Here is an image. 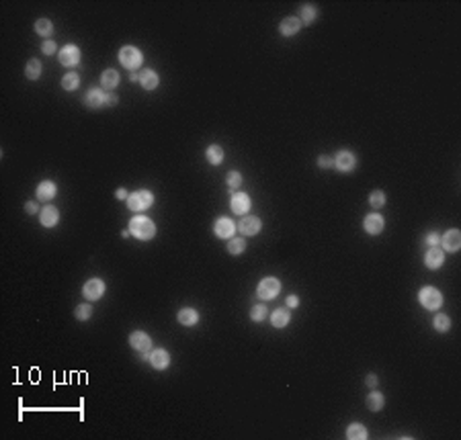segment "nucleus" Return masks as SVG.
Instances as JSON below:
<instances>
[{
    "label": "nucleus",
    "mask_w": 461,
    "mask_h": 440,
    "mask_svg": "<svg viewBox=\"0 0 461 440\" xmlns=\"http://www.w3.org/2000/svg\"><path fill=\"white\" fill-rule=\"evenodd\" d=\"M129 234L134 238H138V240H142V242H146V240H152L154 236H156V226H154L152 219H148L144 215H138V217H134L129 222Z\"/></svg>",
    "instance_id": "obj_1"
},
{
    "label": "nucleus",
    "mask_w": 461,
    "mask_h": 440,
    "mask_svg": "<svg viewBox=\"0 0 461 440\" xmlns=\"http://www.w3.org/2000/svg\"><path fill=\"white\" fill-rule=\"evenodd\" d=\"M119 62H121L123 68H127V70L134 72L136 68H140V66H142L144 56H142V52H140L138 48H134V46H123L121 52H119Z\"/></svg>",
    "instance_id": "obj_2"
},
{
    "label": "nucleus",
    "mask_w": 461,
    "mask_h": 440,
    "mask_svg": "<svg viewBox=\"0 0 461 440\" xmlns=\"http://www.w3.org/2000/svg\"><path fill=\"white\" fill-rule=\"evenodd\" d=\"M152 203H154V194L150 190H136L127 196V207L131 211H138V213L152 207Z\"/></svg>",
    "instance_id": "obj_3"
},
{
    "label": "nucleus",
    "mask_w": 461,
    "mask_h": 440,
    "mask_svg": "<svg viewBox=\"0 0 461 440\" xmlns=\"http://www.w3.org/2000/svg\"><path fill=\"white\" fill-rule=\"evenodd\" d=\"M279 291H281V282H279V278H275V276L262 278V280L258 282V287H256V295H258V299H262V301L275 299V297L279 295Z\"/></svg>",
    "instance_id": "obj_4"
},
{
    "label": "nucleus",
    "mask_w": 461,
    "mask_h": 440,
    "mask_svg": "<svg viewBox=\"0 0 461 440\" xmlns=\"http://www.w3.org/2000/svg\"><path fill=\"white\" fill-rule=\"evenodd\" d=\"M418 301L424 310H438L443 305V295L434 287H422L418 293Z\"/></svg>",
    "instance_id": "obj_5"
},
{
    "label": "nucleus",
    "mask_w": 461,
    "mask_h": 440,
    "mask_svg": "<svg viewBox=\"0 0 461 440\" xmlns=\"http://www.w3.org/2000/svg\"><path fill=\"white\" fill-rule=\"evenodd\" d=\"M105 289H107L105 280H101V278H91V280L84 282L82 295H84V299H89V301H97V299H101V297L105 295Z\"/></svg>",
    "instance_id": "obj_6"
},
{
    "label": "nucleus",
    "mask_w": 461,
    "mask_h": 440,
    "mask_svg": "<svg viewBox=\"0 0 461 440\" xmlns=\"http://www.w3.org/2000/svg\"><path fill=\"white\" fill-rule=\"evenodd\" d=\"M334 166H336L340 172H353L355 166H357L355 154L348 152V150H340L336 156H334Z\"/></svg>",
    "instance_id": "obj_7"
},
{
    "label": "nucleus",
    "mask_w": 461,
    "mask_h": 440,
    "mask_svg": "<svg viewBox=\"0 0 461 440\" xmlns=\"http://www.w3.org/2000/svg\"><path fill=\"white\" fill-rule=\"evenodd\" d=\"M213 232L217 238H222V240H232L234 234H236V224L232 222L230 217H219L215 226H213Z\"/></svg>",
    "instance_id": "obj_8"
},
{
    "label": "nucleus",
    "mask_w": 461,
    "mask_h": 440,
    "mask_svg": "<svg viewBox=\"0 0 461 440\" xmlns=\"http://www.w3.org/2000/svg\"><path fill=\"white\" fill-rule=\"evenodd\" d=\"M129 346L134 348V350H138V352H150L152 338L146 332H142V330H138V332H131L129 334Z\"/></svg>",
    "instance_id": "obj_9"
},
{
    "label": "nucleus",
    "mask_w": 461,
    "mask_h": 440,
    "mask_svg": "<svg viewBox=\"0 0 461 440\" xmlns=\"http://www.w3.org/2000/svg\"><path fill=\"white\" fill-rule=\"evenodd\" d=\"M250 203H252V201H250V196H248L246 192H234V194H232V201H230V207H232V211H234L236 215H246L248 209L252 207Z\"/></svg>",
    "instance_id": "obj_10"
},
{
    "label": "nucleus",
    "mask_w": 461,
    "mask_h": 440,
    "mask_svg": "<svg viewBox=\"0 0 461 440\" xmlns=\"http://www.w3.org/2000/svg\"><path fill=\"white\" fill-rule=\"evenodd\" d=\"M363 226H365V232H367V234L377 236V234H381L383 228H385V219H383L379 213H369V215L365 217Z\"/></svg>",
    "instance_id": "obj_11"
},
{
    "label": "nucleus",
    "mask_w": 461,
    "mask_h": 440,
    "mask_svg": "<svg viewBox=\"0 0 461 440\" xmlns=\"http://www.w3.org/2000/svg\"><path fill=\"white\" fill-rule=\"evenodd\" d=\"M80 62V50L76 46H64L60 50V64L62 66H68V68H72V66H76Z\"/></svg>",
    "instance_id": "obj_12"
},
{
    "label": "nucleus",
    "mask_w": 461,
    "mask_h": 440,
    "mask_svg": "<svg viewBox=\"0 0 461 440\" xmlns=\"http://www.w3.org/2000/svg\"><path fill=\"white\" fill-rule=\"evenodd\" d=\"M443 260H445V252L438 248V246H432V248H428V252L424 254V266L430 268V270H436V268H441Z\"/></svg>",
    "instance_id": "obj_13"
},
{
    "label": "nucleus",
    "mask_w": 461,
    "mask_h": 440,
    "mask_svg": "<svg viewBox=\"0 0 461 440\" xmlns=\"http://www.w3.org/2000/svg\"><path fill=\"white\" fill-rule=\"evenodd\" d=\"M39 222L43 228H56L60 222V211L54 205H46L39 211Z\"/></svg>",
    "instance_id": "obj_14"
},
{
    "label": "nucleus",
    "mask_w": 461,
    "mask_h": 440,
    "mask_svg": "<svg viewBox=\"0 0 461 440\" xmlns=\"http://www.w3.org/2000/svg\"><path fill=\"white\" fill-rule=\"evenodd\" d=\"M150 364L156 368V370H164V368H168V364H170V354H168L164 348L152 350V354H150Z\"/></svg>",
    "instance_id": "obj_15"
},
{
    "label": "nucleus",
    "mask_w": 461,
    "mask_h": 440,
    "mask_svg": "<svg viewBox=\"0 0 461 440\" xmlns=\"http://www.w3.org/2000/svg\"><path fill=\"white\" fill-rule=\"evenodd\" d=\"M441 244L447 252H457L461 248V232L459 230H449L443 238H441Z\"/></svg>",
    "instance_id": "obj_16"
},
{
    "label": "nucleus",
    "mask_w": 461,
    "mask_h": 440,
    "mask_svg": "<svg viewBox=\"0 0 461 440\" xmlns=\"http://www.w3.org/2000/svg\"><path fill=\"white\" fill-rule=\"evenodd\" d=\"M238 230L242 232L244 236H256L260 232V219L254 217V215H248V217H242V222L238 224Z\"/></svg>",
    "instance_id": "obj_17"
},
{
    "label": "nucleus",
    "mask_w": 461,
    "mask_h": 440,
    "mask_svg": "<svg viewBox=\"0 0 461 440\" xmlns=\"http://www.w3.org/2000/svg\"><path fill=\"white\" fill-rule=\"evenodd\" d=\"M299 29H301V20H299L297 16H287V18H283V20H281V25H279L281 35H285V37L295 35Z\"/></svg>",
    "instance_id": "obj_18"
},
{
    "label": "nucleus",
    "mask_w": 461,
    "mask_h": 440,
    "mask_svg": "<svg viewBox=\"0 0 461 440\" xmlns=\"http://www.w3.org/2000/svg\"><path fill=\"white\" fill-rule=\"evenodd\" d=\"M56 194H58L56 182H52V180L39 182V186H37V199H39V201H52Z\"/></svg>",
    "instance_id": "obj_19"
},
{
    "label": "nucleus",
    "mask_w": 461,
    "mask_h": 440,
    "mask_svg": "<svg viewBox=\"0 0 461 440\" xmlns=\"http://www.w3.org/2000/svg\"><path fill=\"white\" fill-rule=\"evenodd\" d=\"M84 104L89 106V108H101V106H105V92L99 90V88H91V90L86 92V96H84Z\"/></svg>",
    "instance_id": "obj_20"
},
{
    "label": "nucleus",
    "mask_w": 461,
    "mask_h": 440,
    "mask_svg": "<svg viewBox=\"0 0 461 440\" xmlns=\"http://www.w3.org/2000/svg\"><path fill=\"white\" fill-rule=\"evenodd\" d=\"M140 84L144 86V90H154V88L160 84V78H158L156 72L148 68V70H144V72L140 74Z\"/></svg>",
    "instance_id": "obj_21"
},
{
    "label": "nucleus",
    "mask_w": 461,
    "mask_h": 440,
    "mask_svg": "<svg viewBox=\"0 0 461 440\" xmlns=\"http://www.w3.org/2000/svg\"><path fill=\"white\" fill-rule=\"evenodd\" d=\"M177 320L183 324V326H195L197 322H199V314H197V310H193V307H183V310L179 312Z\"/></svg>",
    "instance_id": "obj_22"
},
{
    "label": "nucleus",
    "mask_w": 461,
    "mask_h": 440,
    "mask_svg": "<svg viewBox=\"0 0 461 440\" xmlns=\"http://www.w3.org/2000/svg\"><path fill=\"white\" fill-rule=\"evenodd\" d=\"M365 404H367V408H369L371 412H379V410L385 406V398H383V393H379V391H371V393L367 395Z\"/></svg>",
    "instance_id": "obj_23"
},
{
    "label": "nucleus",
    "mask_w": 461,
    "mask_h": 440,
    "mask_svg": "<svg viewBox=\"0 0 461 440\" xmlns=\"http://www.w3.org/2000/svg\"><path fill=\"white\" fill-rule=\"evenodd\" d=\"M117 84H119V72L117 70H105L101 74V86L107 88V90L117 88Z\"/></svg>",
    "instance_id": "obj_24"
},
{
    "label": "nucleus",
    "mask_w": 461,
    "mask_h": 440,
    "mask_svg": "<svg viewBox=\"0 0 461 440\" xmlns=\"http://www.w3.org/2000/svg\"><path fill=\"white\" fill-rule=\"evenodd\" d=\"M205 156H207V162L209 164H213V166H219L224 162V150H222V146H209L207 148V152H205Z\"/></svg>",
    "instance_id": "obj_25"
},
{
    "label": "nucleus",
    "mask_w": 461,
    "mask_h": 440,
    "mask_svg": "<svg viewBox=\"0 0 461 440\" xmlns=\"http://www.w3.org/2000/svg\"><path fill=\"white\" fill-rule=\"evenodd\" d=\"M367 436H369L367 428L363 424H359V422H353L346 428V438H350V440H365Z\"/></svg>",
    "instance_id": "obj_26"
},
{
    "label": "nucleus",
    "mask_w": 461,
    "mask_h": 440,
    "mask_svg": "<svg viewBox=\"0 0 461 440\" xmlns=\"http://www.w3.org/2000/svg\"><path fill=\"white\" fill-rule=\"evenodd\" d=\"M289 322H291V316H289L287 310H275L273 316H271V324H273L275 328H285Z\"/></svg>",
    "instance_id": "obj_27"
},
{
    "label": "nucleus",
    "mask_w": 461,
    "mask_h": 440,
    "mask_svg": "<svg viewBox=\"0 0 461 440\" xmlns=\"http://www.w3.org/2000/svg\"><path fill=\"white\" fill-rule=\"evenodd\" d=\"M62 86H64V90H68V92L76 90V88L80 86V76H78L76 72H68V74H64V78H62Z\"/></svg>",
    "instance_id": "obj_28"
},
{
    "label": "nucleus",
    "mask_w": 461,
    "mask_h": 440,
    "mask_svg": "<svg viewBox=\"0 0 461 440\" xmlns=\"http://www.w3.org/2000/svg\"><path fill=\"white\" fill-rule=\"evenodd\" d=\"M41 70H43V68H41V62L33 58V60H29L27 66H25V76H27L29 80H37V78L41 76Z\"/></svg>",
    "instance_id": "obj_29"
},
{
    "label": "nucleus",
    "mask_w": 461,
    "mask_h": 440,
    "mask_svg": "<svg viewBox=\"0 0 461 440\" xmlns=\"http://www.w3.org/2000/svg\"><path fill=\"white\" fill-rule=\"evenodd\" d=\"M316 16H318V10H316V6H312V4H303L301 6V25H312L314 20H316Z\"/></svg>",
    "instance_id": "obj_30"
},
{
    "label": "nucleus",
    "mask_w": 461,
    "mask_h": 440,
    "mask_svg": "<svg viewBox=\"0 0 461 440\" xmlns=\"http://www.w3.org/2000/svg\"><path fill=\"white\" fill-rule=\"evenodd\" d=\"M432 326H434L436 332H443L445 334V332H449V330H451V318L445 316V314H438V316H434Z\"/></svg>",
    "instance_id": "obj_31"
},
{
    "label": "nucleus",
    "mask_w": 461,
    "mask_h": 440,
    "mask_svg": "<svg viewBox=\"0 0 461 440\" xmlns=\"http://www.w3.org/2000/svg\"><path fill=\"white\" fill-rule=\"evenodd\" d=\"M35 31H37L41 37H50V35L54 33L52 20H50V18H39V20H35Z\"/></svg>",
    "instance_id": "obj_32"
},
{
    "label": "nucleus",
    "mask_w": 461,
    "mask_h": 440,
    "mask_svg": "<svg viewBox=\"0 0 461 440\" xmlns=\"http://www.w3.org/2000/svg\"><path fill=\"white\" fill-rule=\"evenodd\" d=\"M244 248H246V242L242 240V238H232L230 242H228V252L232 254V256H240L244 252Z\"/></svg>",
    "instance_id": "obj_33"
},
{
    "label": "nucleus",
    "mask_w": 461,
    "mask_h": 440,
    "mask_svg": "<svg viewBox=\"0 0 461 440\" xmlns=\"http://www.w3.org/2000/svg\"><path fill=\"white\" fill-rule=\"evenodd\" d=\"M74 316H76V320H80V322L91 320V316H93V305H91V303H80V305L76 307Z\"/></svg>",
    "instance_id": "obj_34"
},
{
    "label": "nucleus",
    "mask_w": 461,
    "mask_h": 440,
    "mask_svg": "<svg viewBox=\"0 0 461 440\" xmlns=\"http://www.w3.org/2000/svg\"><path fill=\"white\" fill-rule=\"evenodd\" d=\"M369 205H371L373 209H381V207L385 205V192H383V190H373V192L369 194Z\"/></svg>",
    "instance_id": "obj_35"
},
{
    "label": "nucleus",
    "mask_w": 461,
    "mask_h": 440,
    "mask_svg": "<svg viewBox=\"0 0 461 440\" xmlns=\"http://www.w3.org/2000/svg\"><path fill=\"white\" fill-rule=\"evenodd\" d=\"M226 182H228V186L230 188H240V186H242V174H240L238 170H230L228 172V176H226Z\"/></svg>",
    "instance_id": "obj_36"
},
{
    "label": "nucleus",
    "mask_w": 461,
    "mask_h": 440,
    "mask_svg": "<svg viewBox=\"0 0 461 440\" xmlns=\"http://www.w3.org/2000/svg\"><path fill=\"white\" fill-rule=\"evenodd\" d=\"M267 318V307L265 305H254L250 310V320L252 322H262Z\"/></svg>",
    "instance_id": "obj_37"
},
{
    "label": "nucleus",
    "mask_w": 461,
    "mask_h": 440,
    "mask_svg": "<svg viewBox=\"0 0 461 440\" xmlns=\"http://www.w3.org/2000/svg\"><path fill=\"white\" fill-rule=\"evenodd\" d=\"M41 52L46 54V56H54L56 52H58V46H56V41H52V39H48V41H43L41 43Z\"/></svg>",
    "instance_id": "obj_38"
},
{
    "label": "nucleus",
    "mask_w": 461,
    "mask_h": 440,
    "mask_svg": "<svg viewBox=\"0 0 461 440\" xmlns=\"http://www.w3.org/2000/svg\"><path fill=\"white\" fill-rule=\"evenodd\" d=\"M119 102V96L115 92H105V106H115Z\"/></svg>",
    "instance_id": "obj_39"
},
{
    "label": "nucleus",
    "mask_w": 461,
    "mask_h": 440,
    "mask_svg": "<svg viewBox=\"0 0 461 440\" xmlns=\"http://www.w3.org/2000/svg\"><path fill=\"white\" fill-rule=\"evenodd\" d=\"M426 244L432 248V246H438V244H441V236H438V234H434V232H430L428 236H426Z\"/></svg>",
    "instance_id": "obj_40"
},
{
    "label": "nucleus",
    "mask_w": 461,
    "mask_h": 440,
    "mask_svg": "<svg viewBox=\"0 0 461 440\" xmlns=\"http://www.w3.org/2000/svg\"><path fill=\"white\" fill-rule=\"evenodd\" d=\"M318 166H320V168H332V166H334V160H330L328 156H320V158H318Z\"/></svg>",
    "instance_id": "obj_41"
},
{
    "label": "nucleus",
    "mask_w": 461,
    "mask_h": 440,
    "mask_svg": "<svg viewBox=\"0 0 461 440\" xmlns=\"http://www.w3.org/2000/svg\"><path fill=\"white\" fill-rule=\"evenodd\" d=\"M37 209H39V207L35 205V201H27V203H25V211H27L29 215H35V213H37Z\"/></svg>",
    "instance_id": "obj_42"
},
{
    "label": "nucleus",
    "mask_w": 461,
    "mask_h": 440,
    "mask_svg": "<svg viewBox=\"0 0 461 440\" xmlns=\"http://www.w3.org/2000/svg\"><path fill=\"white\" fill-rule=\"evenodd\" d=\"M365 383H367V387H375L377 385V375H373V372H371V375H367V379H365Z\"/></svg>",
    "instance_id": "obj_43"
},
{
    "label": "nucleus",
    "mask_w": 461,
    "mask_h": 440,
    "mask_svg": "<svg viewBox=\"0 0 461 440\" xmlns=\"http://www.w3.org/2000/svg\"><path fill=\"white\" fill-rule=\"evenodd\" d=\"M285 303H287V307H297L299 305V297L297 295H289Z\"/></svg>",
    "instance_id": "obj_44"
},
{
    "label": "nucleus",
    "mask_w": 461,
    "mask_h": 440,
    "mask_svg": "<svg viewBox=\"0 0 461 440\" xmlns=\"http://www.w3.org/2000/svg\"><path fill=\"white\" fill-rule=\"evenodd\" d=\"M115 196H117V199H121V201H127V196H129V192H127L125 188H117Z\"/></svg>",
    "instance_id": "obj_45"
},
{
    "label": "nucleus",
    "mask_w": 461,
    "mask_h": 440,
    "mask_svg": "<svg viewBox=\"0 0 461 440\" xmlns=\"http://www.w3.org/2000/svg\"><path fill=\"white\" fill-rule=\"evenodd\" d=\"M129 80H131V82H140V74H134V72H131V74H129Z\"/></svg>",
    "instance_id": "obj_46"
},
{
    "label": "nucleus",
    "mask_w": 461,
    "mask_h": 440,
    "mask_svg": "<svg viewBox=\"0 0 461 440\" xmlns=\"http://www.w3.org/2000/svg\"><path fill=\"white\" fill-rule=\"evenodd\" d=\"M129 236H131L129 230H123V232H121V238H129Z\"/></svg>",
    "instance_id": "obj_47"
}]
</instances>
